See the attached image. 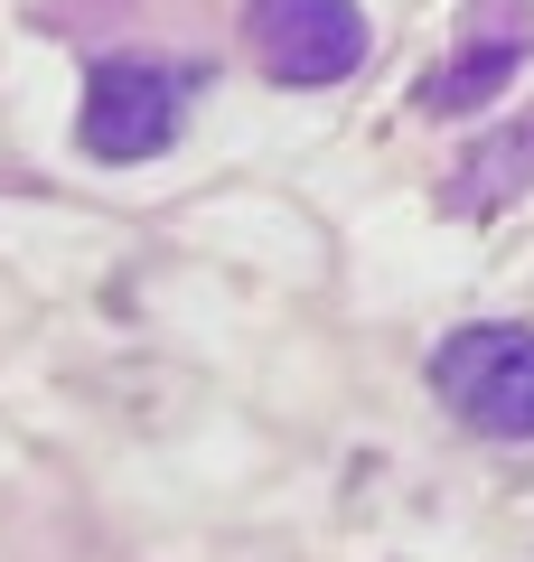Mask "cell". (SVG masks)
Listing matches in <instances>:
<instances>
[{"mask_svg":"<svg viewBox=\"0 0 534 562\" xmlns=\"http://www.w3.org/2000/svg\"><path fill=\"white\" fill-rule=\"evenodd\" d=\"M432 394L488 441H534V328H459L432 357Z\"/></svg>","mask_w":534,"mask_h":562,"instance_id":"cell-1","label":"cell"},{"mask_svg":"<svg viewBox=\"0 0 534 562\" xmlns=\"http://www.w3.org/2000/svg\"><path fill=\"white\" fill-rule=\"evenodd\" d=\"M178 113H188V76H169L151 57H103L85 76V122L76 132H85L94 160H151V150L178 140Z\"/></svg>","mask_w":534,"mask_h":562,"instance_id":"cell-2","label":"cell"},{"mask_svg":"<svg viewBox=\"0 0 534 562\" xmlns=\"http://www.w3.org/2000/svg\"><path fill=\"white\" fill-rule=\"evenodd\" d=\"M254 57L272 85H337L366 66L356 0H254Z\"/></svg>","mask_w":534,"mask_h":562,"instance_id":"cell-3","label":"cell"},{"mask_svg":"<svg viewBox=\"0 0 534 562\" xmlns=\"http://www.w3.org/2000/svg\"><path fill=\"white\" fill-rule=\"evenodd\" d=\"M525 57H534V0H469L459 38H450V66L422 85V113H478Z\"/></svg>","mask_w":534,"mask_h":562,"instance_id":"cell-4","label":"cell"}]
</instances>
